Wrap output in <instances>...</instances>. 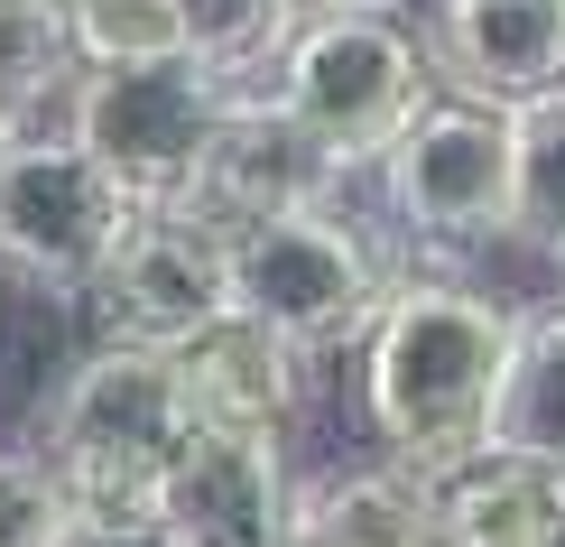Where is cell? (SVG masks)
I'll list each match as a JSON object with an SVG mask.
<instances>
[{"mask_svg": "<svg viewBox=\"0 0 565 547\" xmlns=\"http://www.w3.org/2000/svg\"><path fill=\"white\" fill-rule=\"evenodd\" d=\"M556 278H565V251H556Z\"/></svg>", "mask_w": 565, "mask_h": 547, "instance_id": "cb8c5ba5", "label": "cell"}, {"mask_svg": "<svg viewBox=\"0 0 565 547\" xmlns=\"http://www.w3.org/2000/svg\"><path fill=\"white\" fill-rule=\"evenodd\" d=\"M139 213L149 204H130L65 130L0 139V278H19L38 297H84Z\"/></svg>", "mask_w": 565, "mask_h": 547, "instance_id": "8992f818", "label": "cell"}, {"mask_svg": "<svg viewBox=\"0 0 565 547\" xmlns=\"http://www.w3.org/2000/svg\"><path fill=\"white\" fill-rule=\"evenodd\" d=\"M84 316H93V344H130V353L195 344L214 316H232L223 232H204L195 213H177V204H149L121 232V251L93 270Z\"/></svg>", "mask_w": 565, "mask_h": 547, "instance_id": "ba28073f", "label": "cell"}, {"mask_svg": "<svg viewBox=\"0 0 565 547\" xmlns=\"http://www.w3.org/2000/svg\"><path fill=\"white\" fill-rule=\"evenodd\" d=\"M65 84H75L65 19L38 0H0V139H29L38 112L65 103Z\"/></svg>", "mask_w": 565, "mask_h": 547, "instance_id": "e0dca14e", "label": "cell"}, {"mask_svg": "<svg viewBox=\"0 0 565 547\" xmlns=\"http://www.w3.org/2000/svg\"><path fill=\"white\" fill-rule=\"evenodd\" d=\"M65 529V492L29 445H0V547H46Z\"/></svg>", "mask_w": 565, "mask_h": 547, "instance_id": "ffe728a7", "label": "cell"}, {"mask_svg": "<svg viewBox=\"0 0 565 547\" xmlns=\"http://www.w3.org/2000/svg\"><path fill=\"white\" fill-rule=\"evenodd\" d=\"M482 445L565 483V297L510 316V362H501V390H491Z\"/></svg>", "mask_w": 565, "mask_h": 547, "instance_id": "5bb4252c", "label": "cell"}, {"mask_svg": "<svg viewBox=\"0 0 565 547\" xmlns=\"http://www.w3.org/2000/svg\"><path fill=\"white\" fill-rule=\"evenodd\" d=\"M288 547H297V538H288Z\"/></svg>", "mask_w": 565, "mask_h": 547, "instance_id": "484cf974", "label": "cell"}, {"mask_svg": "<svg viewBox=\"0 0 565 547\" xmlns=\"http://www.w3.org/2000/svg\"><path fill=\"white\" fill-rule=\"evenodd\" d=\"M38 10H56V19H65V0H38Z\"/></svg>", "mask_w": 565, "mask_h": 547, "instance_id": "603a6c76", "label": "cell"}, {"mask_svg": "<svg viewBox=\"0 0 565 547\" xmlns=\"http://www.w3.org/2000/svg\"><path fill=\"white\" fill-rule=\"evenodd\" d=\"M501 242H520L537 260L565 251V93L510 112V223Z\"/></svg>", "mask_w": 565, "mask_h": 547, "instance_id": "2e32d148", "label": "cell"}, {"mask_svg": "<svg viewBox=\"0 0 565 547\" xmlns=\"http://www.w3.org/2000/svg\"><path fill=\"white\" fill-rule=\"evenodd\" d=\"M427 483V529L436 547H565V483L520 455H473L417 473Z\"/></svg>", "mask_w": 565, "mask_h": 547, "instance_id": "4fadbf2b", "label": "cell"}, {"mask_svg": "<svg viewBox=\"0 0 565 547\" xmlns=\"http://www.w3.org/2000/svg\"><path fill=\"white\" fill-rule=\"evenodd\" d=\"M46 547H185L158 511H65V529Z\"/></svg>", "mask_w": 565, "mask_h": 547, "instance_id": "44dd1931", "label": "cell"}, {"mask_svg": "<svg viewBox=\"0 0 565 547\" xmlns=\"http://www.w3.org/2000/svg\"><path fill=\"white\" fill-rule=\"evenodd\" d=\"M510 316L520 306L463 288V278H390L362 335V409L398 473H436L482 445L491 390L510 362Z\"/></svg>", "mask_w": 565, "mask_h": 547, "instance_id": "6da1fadb", "label": "cell"}, {"mask_svg": "<svg viewBox=\"0 0 565 547\" xmlns=\"http://www.w3.org/2000/svg\"><path fill=\"white\" fill-rule=\"evenodd\" d=\"M427 75L463 103L529 112L565 93V0H427Z\"/></svg>", "mask_w": 565, "mask_h": 547, "instance_id": "30bf717a", "label": "cell"}, {"mask_svg": "<svg viewBox=\"0 0 565 547\" xmlns=\"http://www.w3.org/2000/svg\"><path fill=\"white\" fill-rule=\"evenodd\" d=\"M177 19H185V56H204L232 84H250V75H269V56L288 46L297 0H177Z\"/></svg>", "mask_w": 565, "mask_h": 547, "instance_id": "d6986e66", "label": "cell"}, {"mask_svg": "<svg viewBox=\"0 0 565 547\" xmlns=\"http://www.w3.org/2000/svg\"><path fill=\"white\" fill-rule=\"evenodd\" d=\"M0 288H10V278H0Z\"/></svg>", "mask_w": 565, "mask_h": 547, "instance_id": "d4e9b609", "label": "cell"}, {"mask_svg": "<svg viewBox=\"0 0 565 547\" xmlns=\"http://www.w3.org/2000/svg\"><path fill=\"white\" fill-rule=\"evenodd\" d=\"M288 538H297V547H436V529H427V483L398 473V464L324 473V483L297 492Z\"/></svg>", "mask_w": 565, "mask_h": 547, "instance_id": "9a60e30c", "label": "cell"}, {"mask_svg": "<svg viewBox=\"0 0 565 547\" xmlns=\"http://www.w3.org/2000/svg\"><path fill=\"white\" fill-rule=\"evenodd\" d=\"M223 288H232V316L278 335L288 353H334V344H362L371 316L390 297V270L381 251L334 213H288V223H250L223 242Z\"/></svg>", "mask_w": 565, "mask_h": 547, "instance_id": "5b68a950", "label": "cell"}, {"mask_svg": "<svg viewBox=\"0 0 565 547\" xmlns=\"http://www.w3.org/2000/svg\"><path fill=\"white\" fill-rule=\"evenodd\" d=\"M269 103L297 112L343 168H381V149L436 103L427 46L390 10H306L269 56Z\"/></svg>", "mask_w": 565, "mask_h": 547, "instance_id": "3957f363", "label": "cell"}, {"mask_svg": "<svg viewBox=\"0 0 565 547\" xmlns=\"http://www.w3.org/2000/svg\"><path fill=\"white\" fill-rule=\"evenodd\" d=\"M343 158L324 149L316 130L297 122V112H278L260 84L232 93L214 149H204L195 186L177 196V213H195L204 232H250V223H288V213H334L343 204Z\"/></svg>", "mask_w": 565, "mask_h": 547, "instance_id": "9c48e42d", "label": "cell"}, {"mask_svg": "<svg viewBox=\"0 0 565 547\" xmlns=\"http://www.w3.org/2000/svg\"><path fill=\"white\" fill-rule=\"evenodd\" d=\"M185 436H195V427L177 409L168 353L93 344L84 362L46 390L29 455L56 473L65 511H158V483H168Z\"/></svg>", "mask_w": 565, "mask_h": 547, "instance_id": "7a4b0ae2", "label": "cell"}, {"mask_svg": "<svg viewBox=\"0 0 565 547\" xmlns=\"http://www.w3.org/2000/svg\"><path fill=\"white\" fill-rule=\"evenodd\" d=\"M306 10H390V0H297V19Z\"/></svg>", "mask_w": 565, "mask_h": 547, "instance_id": "7402d4cb", "label": "cell"}, {"mask_svg": "<svg viewBox=\"0 0 565 547\" xmlns=\"http://www.w3.org/2000/svg\"><path fill=\"white\" fill-rule=\"evenodd\" d=\"M158 519L185 547H288V436H185L158 483Z\"/></svg>", "mask_w": 565, "mask_h": 547, "instance_id": "8fae6325", "label": "cell"}, {"mask_svg": "<svg viewBox=\"0 0 565 547\" xmlns=\"http://www.w3.org/2000/svg\"><path fill=\"white\" fill-rule=\"evenodd\" d=\"M232 93H242V84L214 75L204 56L103 65V75L65 84V139H75L130 204H177L185 186H195L204 149H214Z\"/></svg>", "mask_w": 565, "mask_h": 547, "instance_id": "277c9868", "label": "cell"}, {"mask_svg": "<svg viewBox=\"0 0 565 547\" xmlns=\"http://www.w3.org/2000/svg\"><path fill=\"white\" fill-rule=\"evenodd\" d=\"M65 46H75V75L168 65V56H185V19H177V0H65Z\"/></svg>", "mask_w": 565, "mask_h": 547, "instance_id": "ac0fdd59", "label": "cell"}, {"mask_svg": "<svg viewBox=\"0 0 565 547\" xmlns=\"http://www.w3.org/2000/svg\"><path fill=\"white\" fill-rule=\"evenodd\" d=\"M168 371H177V409L195 436H288L306 390H316V362L242 316H214L195 344H177Z\"/></svg>", "mask_w": 565, "mask_h": 547, "instance_id": "7c38bea8", "label": "cell"}, {"mask_svg": "<svg viewBox=\"0 0 565 547\" xmlns=\"http://www.w3.org/2000/svg\"><path fill=\"white\" fill-rule=\"evenodd\" d=\"M381 196L408 242H501L510 223V112L436 93L381 149Z\"/></svg>", "mask_w": 565, "mask_h": 547, "instance_id": "52a82bcc", "label": "cell"}]
</instances>
